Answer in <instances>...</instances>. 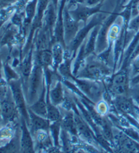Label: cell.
Here are the masks:
<instances>
[{
  "label": "cell",
  "instance_id": "obj_1",
  "mask_svg": "<svg viewBox=\"0 0 139 153\" xmlns=\"http://www.w3.org/2000/svg\"><path fill=\"white\" fill-rule=\"evenodd\" d=\"M111 71L107 64L98 58L96 54H92L86 58L76 78L88 79L94 81H103L110 77Z\"/></svg>",
  "mask_w": 139,
  "mask_h": 153
},
{
  "label": "cell",
  "instance_id": "obj_2",
  "mask_svg": "<svg viewBox=\"0 0 139 153\" xmlns=\"http://www.w3.org/2000/svg\"><path fill=\"white\" fill-rule=\"evenodd\" d=\"M45 76L44 68L38 61L34 58L33 68L29 78L27 88V101L29 105L38 100L42 89Z\"/></svg>",
  "mask_w": 139,
  "mask_h": 153
},
{
  "label": "cell",
  "instance_id": "obj_3",
  "mask_svg": "<svg viewBox=\"0 0 139 153\" xmlns=\"http://www.w3.org/2000/svg\"><path fill=\"white\" fill-rule=\"evenodd\" d=\"M106 17L107 16H106V14L104 13H101V12H98V13L94 14L92 17L88 24H85L84 27L78 31L75 38L66 47V48H67L73 55V59L75 57L79 47H80V46L86 40V38L88 34L90 33V32L96 26L103 23V22L105 21Z\"/></svg>",
  "mask_w": 139,
  "mask_h": 153
},
{
  "label": "cell",
  "instance_id": "obj_4",
  "mask_svg": "<svg viewBox=\"0 0 139 153\" xmlns=\"http://www.w3.org/2000/svg\"><path fill=\"white\" fill-rule=\"evenodd\" d=\"M9 87L10 88L12 97L16 105L17 110L21 117L24 118L27 124L29 125V105L27 101V97L24 93V88L21 79L12 80L8 82Z\"/></svg>",
  "mask_w": 139,
  "mask_h": 153
},
{
  "label": "cell",
  "instance_id": "obj_5",
  "mask_svg": "<svg viewBox=\"0 0 139 153\" xmlns=\"http://www.w3.org/2000/svg\"><path fill=\"white\" fill-rule=\"evenodd\" d=\"M130 71L128 68H121L109 78V90L113 96L125 95L130 86Z\"/></svg>",
  "mask_w": 139,
  "mask_h": 153
},
{
  "label": "cell",
  "instance_id": "obj_6",
  "mask_svg": "<svg viewBox=\"0 0 139 153\" xmlns=\"http://www.w3.org/2000/svg\"><path fill=\"white\" fill-rule=\"evenodd\" d=\"M119 6L116 7V8L112 14H111L109 16L106 17L103 23L101 25L100 29H99L97 40H96V51L95 54H100L105 51L108 48V33L109 29L111 26L114 23L118 16H120V10H119Z\"/></svg>",
  "mask_w": 139,
  "mask_h": 153
},
{
  "label": "cell",
  "instance_id": "obj_7",
  "mask_svg": "<svg viewBox=\"0 0 139 153\" xmlns=\"http://www.w3.org/2000/svg\"><path fill=\"white\" fill-rule=\"evenodd\" d=\"M117 128V127H116ZM113 146L121 152H139V142L135 141L117 128L113 131Z\"/></svg>",
  "mask_w": 139,
  "mask_h": 153
},
{
  "label": "cell",
  "instance_id": "obj_8",
  "mask_svg": "<svg viewBox=\"0 0 139 153\" xmlns=\"http://www.w3.org/2000/svg\"><path fill=\"white\" fill-rule=\"evenodd\" d=\"M17 112H18V111L9 87L6 97L0 102V113L3 122L5 124L13 122L16 117Z\"/></svg>",
  "mask_w": 139,
  "mask_h": 153
},
{
  "label": "cell",
  "instance_id": "obj_9",
  "mask_svg": "<svg viewBox=\"0 0 139 153\" xmlns=\"http://www.w3.org/2000/svg\"><path fill=\"white\" fill-rule=\"evenodd\" d=\"M103 6V3L96 5L95 6H89L85 4H78L71 10H69V13L72 17L79 23L83 22L86 24L89 19L92 17L94 14L101 12V8Z\"/></svg>",
  "mask_w": 139,
  "mask_h": 153
},
{
  "label": "cell",
  "instance_id": "obj_10",
  "mask_svg": "<svg viewBox=\"0 0 139 153\" xmlns=\"http://www.w3.org/2000/svg\"><path fill=\"white\" fill-rule=\"evenodd\" d=\"M63 27L64 40L67 47L79 30V23L72 17L66 5L63 10Z\"/></svg>",
  "mask_w": 139,
  "mask_h": 153
},
{
  "label": "cell",
  "instance_id": "obj_11",
  "mask_svg": "<svg viewBox=\"0 0 139 153\" xmlns=\"http://www.w3.org/2000/svg\"><path fill=\"white\" fill-rule=\"evenodd\" d=\"M71 81L75 82V84L78 86L79 89L92 102L94 99L99 97L101 95L100 86L97 82L98 81L78 78H76L75 76H73Z\"/></svg>",
  "mask_w": 139,
  "mask_h": 153
},
{
  "label": "cell",
  "instance_id": "obj_12",
  "mask_svg": "<svg viewBox=\"0 0 139 153\" xmlns=\"http://www.w3.org/2000/svg\"><path fill=\"white\" fill-rule=\"evenodd\" d=\"M21 137H20V143H21V152H34L35 151V142L34 138L32 135L29 125L24 118L21 117Z\"/></svg>",
  "mask_w": 139,
  "mask_h": 153
},
{
  "label": "cell",
  "instance_id": "obj_13",
  "mask_svg": "<svg viewBox=\"0 0 139 153\" xmlns=\"http://www.w3.org/2000/svg\"><path fill=\"white\" fill-rule=\"evenodd\" d=\"M29 129H30L32 135L38 131H49L50 121L47 118L41 117L33 112L29 108Z\"/></svg>",
  "mask_w": 139,
  "mask_h": 153
},
{
  "label": "cell",
  "instance_id": "obj_14",
  "mask_svg": "<svg viewBox=\"0 0 139 153\" xmlns=\"http://www.w3.org/2000/svg\"><path fill=\"white\" fill-rule=\"evenodd\" d=\"M33 56V47H31L30 50L28 51L25 55L24 56L23 60L21 61V65H20V69H21V72L22 75V82H23V87L24 85H28L29 78L30 77L32 70L33 68L34 59Z\"/></svg>",
  "mask_w": 139,
  "mask_h": 153
},
{
  "label": "cell",
  "instance_id": "obj_15",
  "mask_svg": "<svg viewBox=\"0 0 139 153\" xmlns=\"http://www.w3.org/2000/svg\"><path fill=\"white\" fill-rule=\"evenodd\" d=\"M46 95H47V86L46 83V80H44L42 89L40 94L35 102L29 105V108L33 111L35 114L40 115L41 117L47 118V102H46Z\"/></svg>",
  "mask_w": 139,
  "mask_h": 153
},
{
  "label": "cell",
  "instance_id": "obj_16",
  "mask_svg": "<svg viewBox=\"0 0 139 153\" xmlns=\"http://www.w3.org/2000/svg\"><path fill=\"white\" fill-rule=\"evenodd\" d=\"M39 0H29L24 10V18L23 21L24 32L26 33L27 29L32 24L35 16L36 15Z\"/></svg>",
  "mask_w": 139,
  "mask_h": 153
},
{
  "label": "cell",
  "instance_id": "obj_17",
  "mask_svg": "<svg viewBox=\"0 0 139 153\" xmlns=\"http://www.w3.org/2000/svg\"><path fill=\"white\" fill-rule=\"evenodd\" d=\"M66 114L63 117H62L61 120L62 129L65 130L71 135L78 136L74 111L72 110L70 111H66Z\"/></svg>",
  "mask_w": 139,
  "mask_h": 153
},
{
  "label": "cell",
  "instance_id": "obj_18",
  "mask_svg": "<svg viewBox=\"0 0 139 153\" xmlns=\"http://www.w3.org/2000/svg\"><path fill=\"white\" fill-rule=\"evenodd\" d=\"M65 47L60 42H54L51 47L53 58V70L57 72L59 65L64 60Z\"/></svg>",
  "mask_w": 139,
  "mask_h": 153
},
{
  "label": "cell",
  "instance_id": "obj_19",
  "mask_svg": "<svg viewBox=\"0 0 139 153\" xmlns=\"http://www.w3.org/2000/svg\"><path fill=\"white\" fill-rule=\"evenodd\" d=\"M34 58L38 61L44 69L52 68L53 70V58L51 49L46 48L37 51Z\"/></svg>",
  "mask_w": 139,
  "mask_h": 153
},
{
  "label": "cell",
  "instance_id": "obj_20",
  "mask_svg": "<svg viewBox=\"0 0 139 153\" xmlns=\"http://www.w3.org/2000/svg\"><path fill=\"white\" fill-rule=\"evenodd\" d=\"M100 27L101 25H98L96 26L95 27H94L90 32L88 39L86 40L85 46V54L86 57L92 55V54L95 53L96 40H97V36L99 29H100Z\"/></svg>",
  "mask_w": 139,
  "mask_h": 153
},
{
  "label": "cell",
  "instance_id": "obj_21",
  "mask_svg": "<svg viewBox=\"0 0 139 153\" xmlns=\"http://www.w3.org/2000/svg\"><path fill=\"white\" fill-rule=\"evenodd\" d=\"M86 39L84 42L80 46L79 50L78 51V54L76 55V58L75 59V61L72 65V73L74 76L77 75V74L78 73L79 70L82 65L85 63L86 61V54H85V46H86Z\"/></svg>",
  "mask_w": 139,
  "mask_h": 153
},
{
  "label": "cell",
  "instance_id": "obj_22",
  "mask_svg": "<svg viewBox=\"0 0 139 153\" xmlns=\"http://www.w3.org/2000/svg\"><path fill=\"white\" fill-rule=\"evenodd\" d=\"M10 123L0 128V148L8 144L15 135V131Z\"/></svg>",
  "mask_w": 139,
  "mask_h": 153
},
{
  "label": "cell",
  "instance_id": "obj_23",
  "mask_svg": "<svg viewBox=\"0 0 139 153\" xmlns=\"http://www.w3.org/2000/svg\"><path fill=\"white\" fill-rule=\"evenodd\" d=\"M47 102V118L52 122H56L61 120L62 116L58 106L53 105L50 101L48 95H46Z\"/></svg>",
  "mask_w": 139,
  "mask_h": 153
},
{
  "label": "cell",
  "instance_id": "obj_24",
  "mask_svg": "<svg viewBox=\"0 0 139 153\" xmlns=\"http://www.w3.org/2000/svg\"><path fill=\"white\" fill-rule=\"evenodd\" d=\"M61 120L56 122H52L50 125L49 132L52 140L54 146H59V140H60L61 132Z\"/></svg>",
  "mask_w": 139,
  "mask_h": 153
},
{
  "label": "cell",
  "instance_id": "obj_25",
  "mask_svg": "<svg viewBox=\"0 0 139 153\" xmlns=\"http://www.w3.org/2000/svg\"><path fill=\"white\" fill-rule=\"evenodd\" d=\"M20 137L15 134L14 137L6 145L0 148V152H21Z\"/></svg>",
  "mask_w": 139,
  "mask_h": 153
},
{
  "label": "cell",
  "instance_id": "obj_26",
  "mask_svg": "<svg viewBox=\"0 0 139 153\" xmlns=\"http://www.w3.org/2000/svg\"><path fill=\"white\" fill-rule=\"evenodd\" d=\"M3 71L4 73L5 78H6V82L8 83L12 80L20 79V76H18V74L14 70L12 66L10 65L8 62H6L4 65Z\"/></svg>",
  "mask_w": 139,
  "mask_h": 153
},
{
  "label": "cell",
  "instance_id": "obj_27",
  "mask_svg": "<svg viewBox=\"0 0 139 153\" xmlns=\"http://www.w3.org/2000/svg\"><path fill=\"white\" fill-rule=\"evenodd\" d=\"M95 109L97 112L102 117H107L109 113V107L107 102L105 100H101L95 104Z\"/></svg>",
  "mask_w": 139,
  "mask_h": 153
},
{
  "label": "cell",
  "instance_id": "obj_28",
  "mask_svg": "<svg viewBox=\"0 0 139 153\" xmlns=\"http://www.w3.org/2000/svg\"><path fill=\"white\" fill-rule=\"evenodd\" d=\"M128 29L135 32L139 31V14L130 20L128 23Z\"/></svg>",
  "mask_w": 139,
  "mask_h": 153
},
{
  "label": "cell",
  "instance_id": "obj_29",
  "mask_svg": "<svg viewBox=\"0 0 139 153\" xmlns=\"http://www.w3.org/2000/svg\"><path fill=\"white\" fill-rule=\"evenodd\" d=\"M85 1L86 0H67L66 7L68 10H71L78 4H85Z\"/></svg>",
  "mask_w": 139,
  "mask_h": 153
},
{
  "label": "cell",
  "instance_id": "obj_30",
  "mask_svg": "<svg viewBox=\"0 0 139 153\" xmlns=\"http://www.w3.org/2000/svg\"><path fill=\"white\" fill-rule=\"evenodd\" d=\"M105 0H86L85 4L89 6H95L96 5L102 4Z\"/></svg>",
  "mask_w": 139,
  "mask_h": 153
},
{
  "label": "cell",
  "instance_id": "obj_31",
  "mask_svg": "<svg viewBox=\"0 0 139 153\" xmlns=\"http://www.w3.org/2000/svg\"><path fill=\"white\" fill-rule=\"evenodd\" d=\"M130 83L132 85H136L139 84V74H136L135 76H133V77L130 78Z\"/></svg>",
  "mask_w": 139,
  "mask_h": 153
},
{
  "label": "cell",
  "instance_id": "obj_32",
  "mask_svg": "<svg viewBox=\"0 0 139 153\" xmlns=\"http://www.w3.org/2000/svg\"><path fill=\"white\" fill-rule=\"evenodd\" d=\"M3 68H4V65L2 63L1 59L0 58V79L2 80V70H3Z\"/></svg>",
  "mask_w": 139,
  "mask_h": 153
},
{
  "label": "cell",
  "instance_id": "obj_33",
  "mask_svg": "<svg viewBox=\"0 0 139 153\" xmlns=\"http://www.w3.org/2000/svg\"><path fill=\"white\" fill-rule=\"evenodd\" d=\"M133 100H134V102H135L136 104L139 107V95L136 96V97L133 99Z\"/></svg>",
  "mask_w": 139,
  "mask_h": 153
},
{
  "label": "cell",
  "instance_id": "obj_34",
  "mask_svg": "<svg viewBox=\"0 0 139 153\" xmlns=\"http://www.w3.org/2000/svg\"><path fill=\"white\" fill-rule=\"evenodd\" d=\"M2 2L4 4H11L13 3V2L17 1V0H1Z\"/></svg>",
  "mask_w": 139,
  "mask_h": 153
},
{
  "label": "cell",
  "instance_id": "obj_35",
  "mask_svg": "<svg viewBox=\"0 0 139 153\" xmlns=\"http://www.w3.org/2000/svg\"><path fill=\"white\" fill-rule=\"evenodd\" d=\"M136 112H137L138 118V120H139V107L137 105H136Z\"/></svg>",
  "mask_w": 139,
  "mask_h": 153
}]
</instances>
